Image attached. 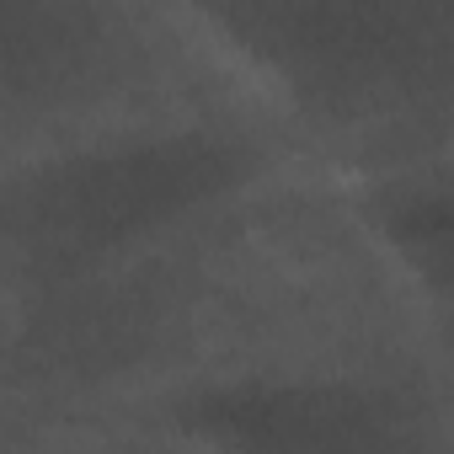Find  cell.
Wrapping results in <instances>:
<instances>
[{"label": "cell", "mask_w": 454, "mask_h": 454, "mask_svg": "<svg viewBox=\"0 0 454 454\" xmlns=\"http://www.w3.org/2000/svg\"><path fill=\"white\" fill-rule=\"evenodd\" d=\"M278 81L300 145L374 192L454 150V6H219Z\"/></svg>", "instance_id": "2"}, {"label": "cell", "mask_w": 454, "mask_h": 454, "mask_svg": "<svg viewBox=\"0 0 454 454\" xmlns=\"http://www.w3.org/2000/svg\"><path fill=\"white\" fill-rule=\"evenodd\" d=\"M12 454H224L198 427L139 411H54L12 417Z\"/></svg>", "instance_id": "3"}, {"label": "cell", "mask_w": 454, "mask_h": 454, "mask_svg": "<svg viewBox=\"0 0 454 454\" xmlns=\"http://www.w3.org/2000/svg\"><path fill=\"white\" fill-rule=\"evenodd\" d=\"M6 171L171 139L300 145L294 113L219 6H0Z\"/></svg>", "instance_id": "1"}]
</instances>
